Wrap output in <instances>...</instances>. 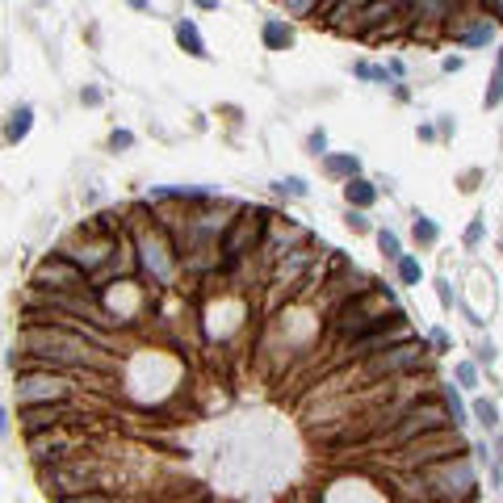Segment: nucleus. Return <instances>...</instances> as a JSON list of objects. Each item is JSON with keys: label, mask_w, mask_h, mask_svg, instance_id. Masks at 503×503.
<instances>
[{"label": "nucleus", "mask_w": 503, "mask_h": 503, "mask_svg": "<svg viewBox=\"0 0 503 503\" xmlns=\"http://www.w3.org/2000/svg\"><path fill=\"white\" fill-rule=\"evenodd\" d=\"M21 344L29 348V357L42 365V369H59V365H88L92 353H88V340L63 323H29L21 332Z\"/></svg>", "instance_id": "f257e3e1"}, {"label": "nucleus", "mask_w": 503, "mask_h": 503, "mask_svg": "<svg viewBox=\"0 0 503 503\" xmlns=\"http://www.w3.org/2000/svg\"><path fill=\"white\" fill-rule=\"evenodd\" d=\"M71 395V382L67 378H55L50 369H25L17 378V403L21 407H42V403H67Z\"/></svg>", "instance_id": "f03ea898"}, {"label": "nucleus", "mask_w": 503, "mask_h": 503, "mask_svg": "<svg viewBox=\"0 0 503 503\" xmlns=\"http://www.w3.org/2000/svg\"><path fill=\"white\" fill-rule=\"evenodd\" d=\"M34 285L50 290V294H63V290H84V269H76L67 256H46V260L34 269Z\"/></svg>", "instance_id": "7ed1b4c3"}, {"label": "nucleus", "mask_w": 503, "mask_h": 503, "mask_svg": "<svg viewBox=\"0 0 503 503\" xmlns=\"http://www.w3.org/2000/svg\"><path fill=\"white\" fill-rule=\"evenodd\" d=\"M67 416V403H42V407H21V428L25 432H46L59 428Z\"/></svg>", "instance_id": "20e7f679"}, {"label": "nucleus", "mask_w": 503, "mask_h": 503, "mask_svg": "<svg viewBox=\"0 0 503 503\" xmlns=\"http://www.w3.org/2000/svg\"><path fill=\"white\" fill-rule=\"evenodd\" d=\"M424 357V344H403V348H390L386 357L374 361V369H403V365H416Z\"/></svg>", "instance_id": "39448f33"}, {"label": "nucleus", "mask_w": 503, "mask_h": 503, "mask_svg": "<svg viewBox=\"0 0 503 503\" xmlns=\"http://www.w3.org/2000/svg\"><path fill=\"white\" fill-rule=\"evenodd\" d=\"M29 126H34V109H29V105H17V109L8 113V122H4V143H21V139L29 134Z\"/></svg>", "instance_id": "423d86ee"}, {"label": "nucleus", "mask_w": 503, "mask_h": 503, "mask_svg": "<svg viewBox=\"0 0 503 503\" xmlns=\"http://www.w3.org/2000/svg\"><path fill=\"white\" fill-rule=\"evenodd\" d=\"M176 38H180V46L193 55V59H206L210 50H206V42H201V34H197V25L185 17V21H176Z\"/></svg>", "instance_id": "0eeeda50"}, {"label": "nucleus", "mask_w": 503, "mask_h": 503, "mask_svg": "<svg viewBox=\"0 0 503 503\" xmlns=\"http://www.w3.org/2000/svg\"><path fill=\"white\" fill-rule=\"evenodd\" d=\"M264 42H269L273 50H285V46L294 42V34H290L281 21H269V25H264Z\"/></svg>", "instance_id": "6e6552de"}, {"label": "nucleus", "mask_w": 503, "mask_h": 503, "mask_svg": "<svg viewBox=\"0 0 503 503\" xmlns=\"http://www.w3.org/2000/svg\"><path fill=\"white\" fill-rule=\"evenodd\" d=\"M348 201H353V206H369V201H374V185H365V180H348Z\"/></svg>", "instance_id": "1a4fd4ad"}, {"label": "nucleus", "mask_w": 503, "mask_h": 503, "mask_svg": "<svg viewBox=\"0 0 503 503\" xmlns=\"http://www.w3.org/2000/svg\"><path fill=\"white\" fill-rule=\"evenodd\" d=\"M474 416H479V424H487V428H495V424H500L495 403H474Z\"/></svg>", "instance_id": "9d476101"}, {"label": "nucleus", "mask_w": 503, "mask_h": 503, "mask_svg": "<svg viewBox=\"0 0 503 503\" xmlns=\"http://www.w3.org/2000/svg\"><path fill=\"white\" fill-rule=\"evenodd\" d=\"M503 101V50H500V67H495V80H491V92H487V105H500Z\"/></svg>", "instance_id": "9b49d317"}, {"label": "nucleus", "mask_w": 503, "mask_h": 503, "mask_svg": "<svg viewBox=\"0 0 503 503\" xmlns=\"http://www.w3.org/2000/svg\"><path fill=\"white\" fill-rule=\"evenodd\" d=\"M327 172H357V160H353V155H332V160H327Z\"/></svg>", "instance_id": "f8f14e48"}, {"label": "nucleus", "mask_w": 503, "mask_h": 503, "mask_svg": "<svg viewBox=\"0 0 503 503\" xmlns=\"http://www.w3.org/2000/svg\"><path fill=\"white\" fill-rule=\"evenodd\" d=\"M416 239H424V243H432V239H437V227H432L428 218H416Z\"/></svg>", "instance_id": "ddd939ff"}, {"label": "nucleus", "mask_w": 503, "mask_h": 503, "mask_svg": "<svg viewBox=\"0 0 503 503\" xmlns=\"http://www.w3.org/2000/svg\"><path fill=\"white\" fill-rule=\"evenodd\" d=\"M416 13H424V17H441L445 4H441V0H416Z\"/></svg>", "instance_id": "4468645a"}, {"label": "nucleus", "mask_w": 503, "mask_h": 503, "mask_svg": "<svg viewBox=\"0 0 503 503\" xmlns=\"http://www.w3.org/2000/svg\"><path fill=\"white\" fill-rule=\"evenodd\" d=\"M399 273H403V281H420V264L416 260H399Z\"/></svg>", "instance_id": "2eb2a0df"}, {"label": "nucleus", "mask_w": 503, "mask_h": 503, "mask_svg": "<svg viewBox=\"0 0 503 503\" xmlns=\"http://www.w3.org/2000/svg\"><path fill=\"white\" fill-rule=\"evenodd\" d=\"M130 143H134V134H130V130H113V139H109V147H113V151H118V147H130Z\"/></svg>", "instance_id": "dca6fc26"}, {"label": "nucleus", "mask_w": 503, "mask_h": 503, "mask_svg": "<svg viewBox=\"0 0 503 503\" xmlns=\"http://www.w3.org/2000/svg\"><path fill=\"white\" fill-rule=\"evenodd\" d=\"M382 252H386V256H399V239H395L390 231H382Z\"/></svg>", "instance_id": "f3484780"}, {"label": "nucleus", "mask_w": 503, "mask_h": 503, "mask_svg": "<svg viewBox=\"0 0 503 503\" xmlns=\"http://www.w3.org/2000/svg\"><path fill=\"white\" fill-rule=\"evenodd\" d=\"M449 411H453V424H462V420H466V411H462V399H458L453 390H449Z\"/></svg>", "instance_id": "a211bd4d"}, {"label": "nucleus", "mask_w": 503, "mask_h": 503, "mask_svg": "<svg viewBox=\"0 0 503 503\" xmlns=\"http://www.w3.org/2000/svg\"><path fill=\"white\" fill-rule=\"evenodd\" d=\"M59 503H113L109 495H76V500H59Z\"/></svg>", "instance_id": "6ab92c4d"}, {"label": "nucleus", "mask_w": 503, "mask_h": 503, "mask_svg": "<svg viewBox=\"0 0 503 503\" xmlns=\"http://www.w3.org/2000/svg\"><path fill=\"white\" fill-rule=\"evenodd\" d=\"M491 38V25H483V29H474V34H466V42H487Z\"/></svg>", "instance_id": "aec40b11"}, {"label": "nucleus", "mask_w": 503, "mask_h": 503, "mask_svg": "<svg viewBox=\"0 0 503 503\" xmlns=\"http://www.w3.org/2000/svg\"><path fill=\"white\" fill-rule=\"evenodd\" d=\"M458 378H462L466 386H474V365H458Z\"/></svg>", "instance_id": "412c9836"}, {"label": "nucleus", "mask_w": 503, "mask_h": 503, "mask_svg": "<svg viewBox=\"0 0 503 503\" xmlns=\"http://www.w3.org/2000/svg\"><path fill=\"white\" fill-rule=\"evenodd\" d=\"M285 4H290L294 13H306V8H311V0H285Z\"/></svg>", "instance_id": "4be33fe9"}, {"label": "nucleus", "mask_w": 503, "mask_h": 503, "mask_svg": "<svg viewBox=\"0 0 503 503\" xmlns=\"http://www.w3.org/2000/svg\"><path fill=\"white\" fill-rule=\"evenodd\" d=\"M4 432H8V411L0 407V437H4Z\"/></svg>", "instance_id": "5701e85b"}, {"label": "nucleus", "mask_w": 503, "mask_h": 503, "mask_svg": "<svg viewBox=\"0 0 503 503\" xmlns=\"http://www.w3.org/2000/svg\"><path fill=\"white\" fill-rule=\"evenodd\" d=\"M193 4H201V8H218V0H193Z\"/></svg>", "instance_id": "b1692460"}, {"label": "nucleus", "mask_w": 503, "mask_h": 503, "mask_svg": "<svg viewBox=\"0 0 503 503\" xmlns=\"http://www.w3.org/2000/svg\"><path fill=\"white\" fill-rule=\"evenodd\" d=\"M126 4H130V8H139V13L147 8V0H126Z\"/></svg>", "instance_id": "393cba45"}]
</instances>
